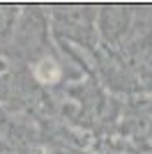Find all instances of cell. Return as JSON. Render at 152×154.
Instances as JSON below:
<instances>
[{
    "label": "cell",
    "mask_w": 152,
    "mask_h": 154,
    "mask_svg": "<svg viewBox=\"0 0 152 154\" xmlns=\"http://www.w3.org/2000/svg\"><path fill=\"white\" fill-rule=\"evenodd\" d=\"M129 21H131V12H127L122 7H106L99 16V26L104 30V35L115 42V39H120L127 32Z\"/></svg>",
    "instance_id": "6da1fadb"
}]
</instances>
